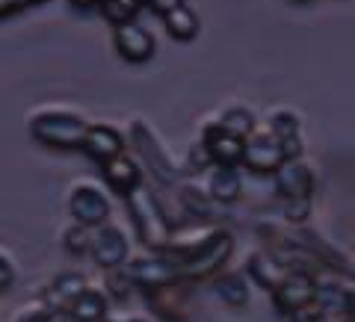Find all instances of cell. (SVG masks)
Returning <instances> with one entry per match:
<instances>
[{
    "label": "cell",
    "instance_id": "31",
    "mask_svg": "<svg viewBox=\"0 0 355 322\" xmlns=\"http://www.w3.org/2000/svg\"><path fill=\"white\" fill-rule=\"evenodd\" d=\"M293 3H311V0H293Z\"/></svg>",
    "mask_w": 355,
    "mask_h": 322
},
{
    "label": "cell",
    "instance_id": "13",
    "mask_svg": "<svg viewBox=\"0 0 355 322\" xmlns=\"http://www.w3.org/2000/svg\"><path fill=\"white\" fill-rule=\"evenodd\" d=\"M86 290V278L80 272H62L53 278V284L44 293V307L51 314H60V310H71V305L80 298V293Z\"/></svg>",
    "mask_w": 355,
    "mask_h": 322
},
{
    "label": "cell",
    "instance_id": "6",
    "mask_svg": "<svg viewBox=\"0 0 355 322\" xmlns=\"http://www.w3.org/2000/svg\"><path fill=\"white\" fill-rule=\"evenodd\" d=\"M89 251H92V258L107 266V269H113V266H121L128 258V237L125 231L116 228V225H101L92 231V242H89Z\"/></svg>",
    "mask_w": 355,
    "mask_h": 322
},
{
    "label": "cell",
    "instance_id": "21",
    "mask_svg": "<svg viewBox=\"0 0 355 322\" xmlns=\"http://www.w3.org/2000/svg\"><path fill=\"white\" fill-rule=\"evenodd\" d=\"M219 125L246 139V136L254 133V116H252V109H246V107H228L225 113L219 116Z\"/></svg>",
    "mask_w": 355,
    "mask_h": 322
},
{
    "label": "cell",
    "instance_id": "12",
    "mask_svg": "<svg viewBox=\"0 0 355 322\" xmlns=\"http://www.w3.org/2000/svg\"><path fill=\"white\" fill-rule=\"evenodd\" d=\"M128 275L133 278V284H142V287H163L175 281L181 275V263H175L172 258H146V260H137L130 263Z\"/></svg>",
    "mask_w": 355,
    "mask_h": 322
},
{
    "label": "cell",
    "instance_id": "25",
    "mask_svg": "<svg viewBox=\"0 0 355 322\" xmlns=\"http://www.w3.org/2000/svg\"><path fill=\"white\" fill-rule=\"evenodd\" d=\"M12 284H15V263L3 249H0V290H9Z\"/></svg>",
    "mask_w": 355,
    "mask_h": 322
},
{
    "label": "cell",
    "instance_id": "16",
    "mask_svg": "<svg viewBox=\"0 0 355 322\" xmlns=\"http://www.w3.org/2000/svg\"><path fill=\"white\" fill-rule=\"evenodd\" d=\"M101 172H104L107 184L113 186L116 193H133L139 186V166L133 163L130 157H125V154L104 160L101 163Z\"/></svg>",
    "mask_w": 355,
    "mask_h": 322
},
{
    "label": "cell",
    "instance_id": "15",
    "mask_svg": "<svg viewBox=\"0 0 355 322\" xmlns=\"http://www.w3.org/2000/svg\"><path fill=\"white\" fill-rule=\"evenodd\" d=\"M287 272H291V269H287V266L279 260V254H275V251H258L249 260V275L263 287V290H270V293L287 278Z\"/></svg>",
    "mask_w": 355,
    "mask_h": 322
},
{
    "label": "cell",
    "instance_id": "17",
    "mask_svg": "<svg viewBox=\"0 0 355 322\" xmlns=\"http://www.w3.org/2000/svg\"><path fill=\"white\" fill-rule=\"evenodd\" d=\"M207 190H210V198H216V202H222V204L234 202V198L240 195V190H243V181H240L237 166H219L216 163V169L210 172Z\"/></svg>",
    "mask_w": 355,
    "mask_h": 322
},
{
    "label": "cell",
    "instance_id": "11",
    "mask_svg": "<svg viewBox=\"0 0 355 322\" xmlns=\"http://www.w3.org/2000/svg\"><path fill=\"white\" fill-rule=\"evenodd\" d=\"M266 127H270L275 136H279L282 148H284V157L287 160H299L302 157V121H299V116L293 113V109H275V113L270 116V121H266Z\"/></svg>",
    "mask_w": 355,
    "mask_h": 322
},
{
    "label": "cell",
    "instance_id": "28",
    "mask_svg": "<svg viewBox=\"0 0 355 322\" xmlns=\"http://www.w3.org/2000/svg\"><path fill=\"white\" fill-rule=\"evenodd\" d=\"M48 322H80V319H77L74 314H71V310H60V314H51V319Z\"/></svg>",
    "mask_w": 355,
    "mask_h": 322
},
{
    "label": "cell",
    "instance_id": "22",
    "mask_svg": "<svg viewBox=\"0 0 355 322\" xmlns=\"http://www.w3.org/2000/svg\"><path fill=\"white\" fill-rule=\"evenodd\" d=\"M142 6V0H101V12L110 24H128V21L137 18Z\"/></svg>",
    "mask_w": 355,
    "mask_h": 322
},
{
    "label": "cell",
    "instance_id": "3",
    "mask_svg": "<svg viewBox=\"0 0 355 322\" xmlns=\"http://www.w3.org/2000/svg\"><path fill=\"white\" fill-rule=\"evenodd\" d=\"M284 148L279 136L266 127V130H254L252 136H246V154H243V163L249 166L252 172L266 175V172H275L279 166L284 163Z\"/></svg>",
    "mask_w": 355,
    "mask_h": 322
},
{
    "label": "cell",
    "instance_id": "5",
    "mask_svg": "<svg viewBox=\"0 0 355 322\" xmlns=\"http://www.w3.org/2000/svg\"><path fill=\"white\" fill-rule=\"evenodd\" d=\"M231 254V237L228 234H214L198 251H193L190 258L181 263V275L190 278H205V275L216 272Z\"/></svg>",
    "mask_w": 355,
    "mask_h": 322
},
{
    "label": "cell",
    "instance_id": "8",
    "mask_svg": "<svg viewBox=\"0 0 355 322\" xmlns=\"http://www.w3.org/2000/svg\"><path fill=\"white\" fill-rule=\"evenodd\" d=\"M69 210L80 225H101L110 213V202L98 186L80 184V186H74L71 195H69Z\"/></svg>",
    "mask_w": 355,
    "mask_h": 322
},
{
    "label": "cell",
    "instance_id": "27",
    "mask_svg": "<svg viewBox=\"0 0 355 322\" xmlns=\"http://www.w3.org/2000/svg\"><path fill=\"white\" fill-rule=\"evenodd\" d=\"M24 3H30V0H0V15L15 12V9H21Z\"/></svg>",
    "mask_w": 355,
    "mask_h": 322
},
{
    "label": "cell",
    "instance_id": "29",
    "mask_svg": "<svg viewBox=\"0 0 355 322\" xmlns=\"http://www.w3.org/2000/svg\"><path fill=\"white\" fill-rule=\"evenodd\" d=\"M71 3L80 9H89V6H101V0H71Z\"/></svg>",
    "mask_w": 355,
    "mask_h": 322
},
{
    "label": "cell",
    "instance_id": "9",
    "mask_svg": "<svg viewBox=\"0 0 355 322\" xmlns=\"http://www.w3.org/2000/svg\"><path fill=\"white\" fill-rule=\"evenodd\" d=\"M275 175V193L282 198H311L314 193V172L302 160H284Z\"/></svg>",
    "mask_w": 355,
    "mask_h": 322
},
{
    "label": "cell",
    "instance_id": "26",
    "mask_svg": "<svg viewBox=\"0 0 355 322\" xmlns=\"http://www.w3.org/2000/svg\"><path fill=\"white\" fill-rule=\"evenodd\" d=\"M181 3H184V0H148V6H151V9H154V12H157L160 18H163L166 12H172L175 6H181Z\"/></svg>",
    "mask_w": 355,
    "mask_h": 322
},
{
    "label": "cell",
    "instance_id": "10",
    "mask_svg": "<svg viewBox=\"0 0 355 322\" xmlns=\"http://www.w3.org/2000/svg\"><path fill=\"white\" fill-rule=\"evenodd\" d=\"M116 51L128 62H146L154 53V36L137 21H128L116 27Z\"/></svg>",
    "mask_w": 355,
    "mask_h": 322
},
{
    "label": "cell",
    "instance_id": "1",
    "mask_svg": "<svg viewBox=\"0 0 355 322\" xmlns=\"http://www.w3.org/2000/svg\"><path fill=\"white\" fill-rule=\"evenodd\" d=\"M86 130H89L86 121L74 113H65V109H42L30 121L33 136L53 148H80Z\"/></svg>",
    "mask_w": 355,
    "mask_h": 322
},
{
    "label": "cell",
    "instance_id": "7",
    "mask_svg": "<svg viewBox=\"0 0 355 322\" xmlns=\"http://www.w3.org/2000/svg\"><path fill=\"white\" fill-rule=\"evenodd\" d=\"M202 145L207 148L210 160L219 163V166H237V163H243V154H246V139L237 136V133H231V130H225L219 121L205 127V142Z\"/></svg>",
    "mask_w": 355,
    "mask_h": 322
},
{
    "label": "cell",
    "instance_id": "4",
    "mask_svg": "<svg viewBox=\"0 0 355 322\" xmlns=\"http://www.w3.org/2000/svg\"><path fill=\"white\" fill-rule=\"evenodd\" d=\"M272 298L279 310H284L287 316L293 310L314 305L317 298V275H305V272H287V278L272 290Z\"/></svg>",
    "mask_w": 355,
    "mask_h": 322
},
{
    "label": "cell",
    "instance_id": "24",
    "mask_svg": "<svg viewBox=\"0 0 355 322\" xmlns=\"http://www.w3.org/2000/svg\"><path fill=\"white\" fill-rule=\"evenodd\" d=\"M284 202V216L291 222H302L311 213V198H282Z\"/></svg>",
    "mask_w": 355,
    "mask_h": 322
},
{
    "label": "cell",
    "instance_id": "23",
    "mask_svg": "<svg viewBox=\"0 0 355 322\" xmlns=\"http://www.w3.org/2000/svg\"><path fill=\"white\" fill-rule=\"evenodd\" d=\"M89 242H92V231H89L86 225H77V228H71L69 234H65V249H69L71 254L89 251Z\"/></svg>",
    "mask_w": 355,
    "mask_h": 322
},
{
    "label": "cell",
    "instance_id": "20",
    "mask_svg": "<svg viewBox=\"0 0 355 322\" xmlns=\"http://www.w3.org/2000/svg\"><path fill=\"white\" fill-rule=\"evenodd\" d=\"M214 290L222 302L231 305V307H243L249 302V284L243 275H222V278H216Z\"/></svg>",
    "mask_w": 355,
    "mask_h": 322
},
{
    "label": "cell",
    "instance_id": "18",
    "mask_svg": "<svg viewBox=\"0 0 355 322\" xmlns=\"http://www.w3.org/2000/svg\"><path fill=\"white\" fill-rule=\"evenodd\" d=\"M163 24H166V30H169L172 39L190 42V39H196V33H198V15L187 3H181V6H175L172 12L163 15Z\"/></svg>",
    "mask_w": 355,
    "mask_h": 322
},
{
    "label": "cell",
    "instance_id": "30",
    "mask_svg": "<svg viewBox=\"0 0 355 322\" xmlns=\"http://www.w3.org/2000/svg\"><path fill=\"white\" fill-rule=\"evenodd\" d=\"M119 322H146L142 316H125V319H119Z\"/></svg>",
    "mask_w": 355,
    "mask_h": 322
},
{
    "label": "cell",
    "instance_id": "2",
    "mask_svg": "<svg viewBox=\"0 0 355 322\" xmlns=\"http://www.w3.org/2000/svg\"><path fill=\"white\" fill-rule=\"evenodd\" d=\"M130 202H133L130 207H133V216H137V222H139V231H142V237H146V242L151 249L166 246L169 228H166V216H163L160 204L154 202L146 190H139V186L130 193Z\"/></svg>",
    "mask_w": 355,
    "mask_h": 322
},
{
    "label": "cell",
    "instance_id": "14",
    "mask_svg": "<svg viewBox=\"0 0 355 322\" xmlns=\"http://www.w3.org/2000/svg\"><path fill=\"white\" fill-rule=\"evenodd\" d=\"M92 160H110V157H119L121 154V133L107 127V125H95L86 130V139L80 145Z\"/></svg>",
    "mask_w": 355,
    "mask_h": 322
},
{
    "label": "cell",
    "instance_id": "19",
    "mask_svg": "<svg viewBox=\"0 0 355 322\" xmlns=\"http://www.w3.org/2000/svg\"><path fill=\"white\" fill-rule=\"evenodd\" d=\"M71 314L80 322H104L107 319V296L86 287L80 293V298L71 305Z\"/></svg>",
    "mask_w": 355,
    "mask_h": 322
}]
</instances>
